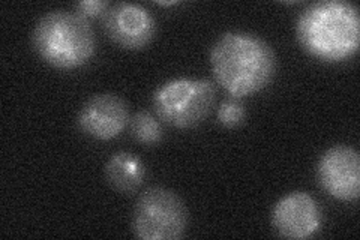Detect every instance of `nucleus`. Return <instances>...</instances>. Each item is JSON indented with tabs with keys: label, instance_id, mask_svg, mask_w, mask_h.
<instances>
[{
	"label": "nucleus",
	"instance_id": "nucleus-1",
	"mask_svg": "<svg viewBox=\"0 0 360 240\" xmlns=\"http://www.w3.org/2000/svg\"><path fill=\"white\" fill-rule=\"evenodd\" d=\"M210 66L217 83L234 98L260 92L276 72V54L250 32H225L210 49Z\"/></svg>",
	"mask_w": 360,
	"mask_h": 240
},
{
	"label": "nucleus",
	"instance_id": "nucleus-2",
	"mask_svg": "<svg viewBox=\"0 0 360 240\" xmlns=\"http://www.w3.org/2000/svg\"><path fill=\"white\" fill-rule=\"evenodd\" d=\"M302 49L323 62H342L359 51L360 17L345 0H320L302 11L296 21Z\"/></svg>",
	"mask_w": 360,
	"mask_h": 240
},
{
	"label": "nucleus",
	"instance_id": "nucleus-3",
	"mask_svg": "<svg viewBox=\"0 0 360 240\" xmlns=\"http://www.w3.org/2000/svg\"><path fill=\"white\" fill-rule=\"evenodd\" d=\"M32 45L45 63L63 71L86 65L96 50L89 20L66 9L50 11L37 21Z\"/></svg>",
	"mask_w": 360,
	"mask_h": 240
},
{
	"label": "nucleus",
	"instance_id": "nucleus-4",
	"mask_svg": "<svg viewBox=\"0 0 360 240\" xmlns=\"http://www.w3.org/2000/svg\"><path fill=\"white\" fill-rule=\"evenodd\" d=\"M215 104V84L206 78H176L162 84L152 98L156 116L173 128H194Z\"/></svg>",
	"mask_w": 360,
	"mask_h": 240
},
{
	"label": "nucleus",
	"instance_id": "nucleus-5",
	"mask_svg": "<svg viewBox=\"0 0 360 240\" xmlns=\"http://www.w3.org/2000/svg\"><path fill=\"white\" fill-rule=\"evenodd\" d=\"M188 212L172 189L152 187L143 191L132 213V233L143 240H176L185 236Z\"/></svg>",
	"mask_w": 360,
	"mask_h": 240
},
{
	"label": "nucleus",
	"instance_id": "nucleus-6",
	"mask_svg": "<svg viewBox=\"0 0 360 240\" xmlns=\"http://www.w3.org/2000/svg\"><path fill=\"white\" fill-rule=\"evenodd\" d=\"M320 187L330 197L354 201L360 194V156L356 149L336 144L326 151L317 164Z\"/></svg>",
	"mask_w": 360,
	"mask_h": 240
},
{
	"label": "nucleus",
	"instance_id": "nucleus-7",
	"mask_svg": "<svg viewBox=\"0 0 360 240\" xmlns=\"http://www.w3.org/2000/svg\"><path fill=\"white\" fill-rule=\"evenodd\" d=\"M103 27L112 42L125 50H143L153 41L156 21L139 4L110 5L103 15Z\"/></svg>",
	"mask_w": 360,
	"mask_h": 240
},
{
	"label": "nucleus",
	"instance_id": "nucleus-8",
	"mask_svg": "<svg viewBox=\"0 0 360 240\" xmlns=\"http://www.w3.org/2000/svg\"><path fill=\"white\" fill-rule=\"evenodd\" d=\"M323 215L308 192L295 191L281 198L272 210L275 232L285 239H309L320 232Z\"/></svg>",
	"mask_w": 360,
	"mask_h": 240
},
{
	"label": "nucleus",
	"instance_id": "nucleus-9",
	"mask_svg": "<svg viewBox=\"0 0 360 240\" xmlns=\"http://www.w3.org/2000/svg\"><path fill=\"white\" fill-rule=\"evenodd\" d=\"M131 118L127 102L112 94L90 96L78 113L77 125L82 132L95 140L108 141L119 137Z\"/></svg>",
	"mask_w": 360,
	"mask_h": 240
},
{
	"label": "nucleus",
	"instance_id": "nucleus-10",
	"mask_svg": "<svg viewBox=\"0 0 360 240\" xmlns=\"http://www.w3.org/2000/svg\"><path fill=\"white\" fill-rule=\"evenodd\" d=\"M144 177L146 167L143 161L131 152H116L105 164V179L117 192H135L143 185Z\"/></svg>",
	"mask_w": 360,
	"mask_h": 240
},
{
	"label": "nucleus",
	"instance_id": "nucleus-11",
	"mask_svg": "<svg viewBox=\"0 0 360 240\" xmlns=\"http://www.w3.org/2000/svg\"><path fill=\"white\" fill-rule=\"evenodd\" d=\"M131 123V134L134 139L146 146H155L162 140L164 130L162 125L155 114L149 111H137L129 120Z\"/></svg>",
	"mask_w": 360,
	"mask_h": 240
},
{
	"label": "nucleus",
	"instance_id": "nucleus-12",
	"mask_svg": "<svg viewBox=\"0 0 360 240\" xmlns=\"http://www.w3.org/2000/svg\"><path fill=\"white\" fill-rule=\"evenodd\" d=\"M246 110L245 106L239 101V98L225 99L218 108L217 119L224 128H238L245 122Z\"/></svg>",
	"mask_w": 360,
	"mask_h": 240
},
{
	"label": "nucleus",
	"instance_id": "nucleus-13",
	"mask_svg": "<svg viewBox=\"0 0 360 240\" xmlns=\"http://www.w3.org/2000/svg\"><path fill=\"white\" fill-rule=\"evenodd\" d=\"M108 4L105 0H82L75 5L77 13L83 15L84 18H94V17H103L105 11L108 9Z\"/></svg>",
	"mask_w": 360,
	"mask_h": 240
},
{
	"label": "nucleus",
	"instance_id": "nucleus-14",
	"mask_svg": "<svg viewBox=\"0 0 360 240\" xmlns=\"http://www.w3.org/2000/svg\"><path fill=\"white\" fill-rule=\"evenodd\" d=\"M179 2H158V5H162V6H172V5H177Z\"/></svg>",
	"mask_w": 360,
	"mask_h": 240
}]
</instances>
